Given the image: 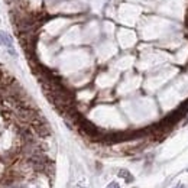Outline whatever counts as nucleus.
<instances>
[{"label": "nucleus", "mask_w": 188, "mask_h": 188, "mask_svg": "<svg viewBox=\"0 0 188 188\" xmlns=\"http://www.w3.org/2000/svg\"><path fill=\"white\" fill-rule=\"evenodd\" d=\"M0 45L6 46V48L9 49V52H10L12 55H15V49H13V41H12V38L9 36L6 32H3V30H0Z\"/></svg>", "instance_id": "obj_1"}, {"label": "nucleus", "mask_w": 188, "mask_h": 188, "mask_svg": "<svg viewBox=\"0 0 188 188\" xmlns=\"http://www.w3.org/2000/svg\"><path fill=\"white\" fill-rule=\"evenodd\" d=\"M119 177L124 178V180H126V182H132V181H133V177H132L130 172H129V171H126V169H120V171H119Z\"/></svg>", "instance_id": "obj_2"}, {"label": "nucleus", "mask_w": 188, "mask_h": 188, "mask_svg": "<svg viewBox=\"0 0 188 188\" xmlns=\"http://www.w3.org/2000/svg\"><path fill=\"white\" fill-rule=\"evenodd\" d=\"M107 188H120V185L117 184V182H110V184L107 185Z\"/></svg>", "instance_id": "obj_3"}, {"label": "nucleus", "mask_w": 188, "mask_h": 188, "mask_svg": "<svg viewBox=\"0 0 188 188\" xmlns=\"http://www.w3.org/2000/svg\"><path fill=\"white\" fill-rule=\"evenodd\" d=\"M174 188H185V187H184V185H182V184H178L177 187H174Z\"/></svg>", "instance_id": "obj_4"}]
</instances>
